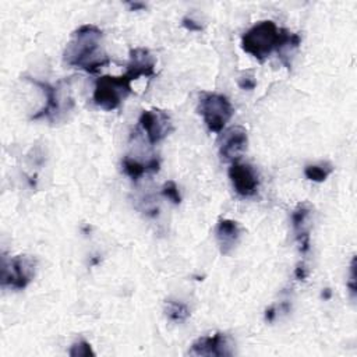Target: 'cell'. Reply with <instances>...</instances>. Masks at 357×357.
I'll return each mask as SVG.
<instances>
[{"label": "cell", "instance_id": "obj_15", "mask_svg": "<svg viewBox=\"0 0 357 357\" xmlns=\"http://www.w3.org/2000/svg\"><path fill=\"white\" fill-rule=\"evenodd\" d=\"M165 314L172 322L178 324V322H184L190 317V308L178 300L169 298L165 303Z\"/></svg>", "mask_w": 357, "mask_h": 357}, {"label": "cell", "instance_id": "obj_5", "mask_svg": "<svg viewBox=\"0 0 357 357\" xmlns=\"http://www.w3.org/2000/svg\"><path fill=\"white\" fill-rule=\"evenodd\" d=\"M36 261L28 255H15L10 261L3 258L1 286L14 290L25 289L35 276Z\"/></svg>", "mask_w": 357, "mask_h": 357}, {"label": "cell", "instance_id": "obj_23", "mask_svg": "<svg viewBox=\"0 0 357 357\" xmlns=\"http://www.w3.org/2000/svg\"><path fill=\"white\" fill-rule=\"evenodd\" d=\"M275 317H276V305H271L265 311V321L266 322H272L275 319Z\"/></svg>", "mask_w": 357, "mask_h": 357}, {"label": "cell", "instance_id": "obj_10", "mask_svg": "<svg viewBox=\"0 0 357 357\" xmlns=\"http://www.w3.org/2000/svg\"><path fill=\"white\" fill-rule=\"evenodd\" d=\"M248 135L245 128L240 126L230 127L223 131L219 139V155L226 162H236L247 149Z\"/></svg>", "mask_w": 357, "mask_h": 357}, {"label": "cell", "instance_id": "obj_11", "mask_svg": "<svg viewBox=\"0 0 357 357\" xmlns=\"http://www.w3.org/2000/svg\"><path fill=\"white\" fill-rule=\"evenodd\" d=\"M156 60L153 54L145 47H135L130 50V59L127 64V71L124 73L131 81L139 77H152L155 74Z\"/></svg>", "mask_w": 357, "mask_h": 357}, {"label": "cell", "instance_id": "obj_22", "mask_svg": "<svg viewBox=\"0 0 357 357\" xmlns=\"http://www.w3.org/2000/svg\"><path fill=\"white\" fill-rule=\"evenodd\" d=\"M294 276L298 279V280H304L307 278V269L304 265H298L296 269H294Z\"/></svg>", "mask_w": 357, "mask_h": 357}, {"label": "cell", "instance_id": "obj_13", "mask_svg": "<svg viewBox=\"0 0 357 357\" xmlns=\"http://www.w3.org/2000/svg\"><path fill=\"white\" fill-rule=\"evenodd\" d=\"M216 243L223 255L231 252V250L237 245L240 238V226L236 220L231 219H220L215 229Z\"/></svg>", "mask_w": 357, "mask_h": 357}, {"label": "cell", "instance_id": "obj_2", "mask_svg": "<svg viewBox=\"0 0 357 357\" xmlns=\"http://www.w3.org/2000/svg\"><path fill=\"white\" fill-rule=\"evenodd\" d=\"M301 39L284 28H279L273 21H259L247 29L241 36V47L259 61H264L273 50L297 47Z\"/></svg>", "mask_w": 357, "mask_h": 357}, {"label": "cell", "instance_id": "obj_20", "mask_svg": "<svg viewBox=\"0 0 357 357\" xmlns=\"http://www.w3.org/2000/svg\"><path fill=\"white\" fill-rule=\"evenodd\" d=\"M255 85H257V81H255V78H254V75H243L240 79H238V86L241 88V89H248V91H251V89H254L255 88Z\"/></svg>", "mask_w": 357, "mask_h": 357}, {"label": "cell", "instance_id": "obj_19", "mask_svg": "<svg viewBox=\"0 0 357 357\" xmlns=\"http://www.w3.org/2000/svg\"><path fill=\"white\" fill-rule=\"evenodd\" d=\"M347 287L350 291V297L354 300V297H356V258L354 257L350 264V275H349V280H347Z\"/></svg>", "mask_w": 357, "mask_h": 357}, {"label": "cell", "instance_id": "obj_8", "mask_svg": "<svg viewBox=\"0 0 357 357\" xmlns=\"http://www.w3.org/2000/svg\"><path fill=\"white\" fill-rule=\"evenodd\" d=\"M138 123L144 130L149 144H158L173 130L170 117L167 116V113L159 109L144 110L139 116Z\"/></svg>", "mask_w": 357, "mask_h": 357}, {"label": "cell", "instance_id": "obj_7", "mask_svg": "<svg viewBox=\"0 0 357 357\" xmlns=\"http://www.w3.org/2000/svg\"><path fill=\"white\" fill-rule=\"evenodd\" d=\"M227 174L234 191L240 197L248 198L257 194L259 187V178H258V173L251 165L241 163L238 160L231 162Z\"/></svg>", "mask_w": 357, "mask_h": 357}, {"label": "cell", "instance_id": "obj_14", "mask_svg": "<svg viewBox=\"0 0 357 357\" xmlns=\"http://www.w3.org/2000/svg\"><path fill=\"white\" fill-rule=\"evenodd\" d=\"M121 167H123V172L134 181H137L141 176H144L145 173H156L159 172V167H160V160L158 158H152L149 159L146 163H141L130 156H126L123 160H121Z\"/></svg>", "mask_w": 357, "mask_h": 357}, {"label": "cell", "instance_id": "obj_24", "mask_svg": "<svg viewBox=\"0 0 357 357\" xmlns=\"http://www.w3.org/2000/svg\"><path fill=\"white\" fill-rule=\"evenodd\" d=\"M128 6H130V8L134 10V11L145 8V4H142V3H128Z\"/></svg>", "mask_w": 357, "mask_h": 357}, {"label": "cell", "instance_id": "obj_3", "mask_svg": "<svg viewBox=\"0 0 357 357\" xmlns=\"http://www.w3.org/2000/svg\"><path fill=\"white\" fill-rule=\"evenodd\" d=\"M131 93V79L123 75H102L95 82L93 102L103 110H114Z\"/></svg>", "mask_w": 357, "mask_h": 357}, {"label": "cell", "instance_id": "obj_4", "mask_svg": "<svg viewBox=\"0 0 357 357\" xmlns=\"http://www.w3.org/2000/svg\"><path fill=\"white\" fill-rule=\"evenodd\" d=\"M233 112V106L225 95L205 92L199 96L198 113L202 116L204 123L212 132H222L227 121L231 119Z\"/></svg>", "mask_w": 357, "mask_h": 357}, {"label": "cell", "instance_id": "obj_25", "mask_svg": "<svg viewBox=\"0 0 357 357\" xmlns=\"http://www.w3.org/2000/svg\"><path fill=\"white\" fill-rule=\"evenodd\" d=\"M322 298H325V300H328L329 297H331V289H324V291H322Z\"/></svg>", "mask_w": 357, "mask_h": 357}, {"label": "cell", "instance_id": "obj_6", "mask_svg": "<svg viewBox=\"0 0 357 357\" xmlns=\"http://www.w3.org/2000/svg\"><path fill=\"white\" fill-rule=\"evenodd\" d=\"M29 81L32 84H35L36 86H39L43 93L46 95V103L45 106L32 116V120H39V119H47L50 121L57 120L63 113H66L67 110H70L74 105L73 98L68 93H63L60 88L61 81L57 85H50L47 82L43 81H38L33 78H29Z\"/></svg>", "mask_w": 357, "mask_h": 357}, {"label": "cell", "instance_id": "obj_17", "mask_svg": "<svg viewBox=\"0 0 357 357\" xmlns=\"http://www.w3.org/2000/svg\"><path fill=\"white\" fill-rule=\"evenodd\" d=\"M68 354L71 357H88V356H95V351L92 350L91 344L86 340L81 339V340L71 344V347L68 350Z\"/></svg>", "mask_w": 357, "mask_h": 357}, {"label": "cell", "instance_id": "obj_9", "mask_svg": "<svg viewBox=\"0 0 357 357\" xmlns=\"http://www.w3.org/2000/svg\"><path fill=\"white\" fill-rule=\"evenodd\" d=\"M188 353L202 357H222L233 356V349L229 336L222 332H216L213 335H205L194 340Z\"/></svg>", "mask_w": 357, "mask_h": 357}, {"label": "cell", "instance_id": "obj_18", "mask_svg": "<svg viewBox=\"0 0 357 357\" xmlns=\"http://www.w3.org/2000/svg\"><path fill=\"white\" fill-rule=\"evenodd\" d=\"M162 194L163 197H166L169 201H172L174 205H178L181 202V195H180V191H178V187L174 181L169 180L163 184L162 187Z\"/></svg>", "mask_w": 357, "mask_h": 357}, {"label": "cell", "instance_id": "obj_1", "mask_svg": "<svg viewBox=\"0 0 357 357\" xmlns=\"http://www.w3.org/2000/svg\"><path fill=\"white\" fill-rule=\"evenodd\" d=\"M102 39L103 32L96 25L84 24L78 26L66 46L64 63L86 73H98L110 63Z\"/></svg>", "mask_w": 357, "mask_h": 357}, {"label": "cell", "instance_id": "obj_21", "mask_svg": "<svg viewBox=\"0 0 357 357\" xmlns=\"http://www.w3.org/2000/svg\"><path fill=\"white\" fill-rule=\"evenodd\" d=\"M181 24H183V26H184L185 29H188V31H201V29H202V26H201L197 21H194L192 18H190V17H184V18L181 20Z\"/></svg>", "mask_w": 357, "mask_h": 357}, {"label": "cell", "instance_id": "obj_16", "mask_svg": "<svg viewBox=\"0 0 357 357\" xmlns=\"http://www.w3.org/2000/svg\"><path fill=\"white\" fill-rule=\"evenodd\" d=\"M333 172V166L329 162H321L317 165H307L304 167V176L315 183H322Z\"/></svg>", "mask_w": 357, "mask_h": 357}, {"label": "cell", "instance_id": "obj_12", "mask_svg": "<svg viewBox=\"0 0 357 357\" xmlns=\"http://www.w3.org/2000/svg\"><path fill=\"white\" fill-rule=\"evenodd\" d=\"M311 213V206L307 202L298 204L291 212V226L296 234V240L300 245V251L305 254L310 250V226L307 219Z\"/></svg>", "mask_w": 357, "mask_h": 357}]
</instances>
